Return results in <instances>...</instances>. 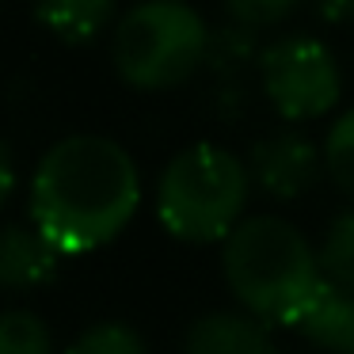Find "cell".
<instances>
[{"mask_svg":"<svg viewBox=\"0 0 354 354\" xmlns=\"http://www.w3.org/2000/svg\"><path fill=\"white\" fill-rule=\"evenodd\" d=\"M141 209V168L103 133H69L35 164L27 214L69 259L118 240Z\"/></svg>","mask_w":354,"mask_h":354,"instance_id":"1","label":"cell"},{"mask_svg":"<svg viewBox=\"0 0 354 354\" xmlns=\"http://www.w3.org/2000/svg\"><path fill=\"white\" fill-rule=\"evenodd\" d=\"M221 274L244 313L293 331L328 290L316 248L278 214H252L232 229L221 244Z\"/></svg>","mask_w":354,"mask_h":354,"instance_id":"2","label":"cell"},{"mask_svg":"<svg viewBox=\"0 0 354 354\" xmlns=\"http://www.w3.org/2000/svg\"><path fill=\"white\" fill-rule=\"evenodd\" d=\"M248 160L214 141L179 149L156 179V217L183 244H225L248 217Z\"/></svg>","mask_w":354,"mask_h":354,"instance_id":"3","label":"cell"},{"mask_svg":"<svg viewBox=\"0 0 354 354\" xmlns=\"http://www.w3.org/2000/svg\"><path fill=\"white\" fill-rule=\"evenodd\" d=\"M209 31L187 0H138L111 31V65L133 92H171L206 69Z\"/></svg>","mask_w":354,"mask_h":354,"instance_id":"4","label":"cell"},{"mask_svg":"<svg viewBox=\"0 0 354 354\" xmlns=\"http://www.w3.org/2000/svg\"><path fill=\"white\" fill-rule=\"evenodd\" d=\"M255 73L267 103L286 122L324 118L343 100V69L328 42L313 35H286L267 42Z\"/></svg>","mask_w":354,"mask_h":354,"instance_id":"5","label":"cell"},{"mask_svg":"<svg viewBox=\"0 0 354 354\" xmlns=\"http://www.w3.org/2000/svg\"><path fill=\"white\" fill-rule=\"evenodd\" d=\"M252 187H259L274 202H297L328 176L324 145H316L305 130H274L248 149Z\"/></svg>","mask_w":354,"mask_h":354,"instance_id":"6","label":"cell"},{"mask_svg":"<svg viewBox=\"0 0 354 354\" xmlns=\"http://www.w3.org/2000/svg\"><path fill=\"white\" fill-rule=\"evenodd\" d=\"M65 255L31 221L0 225V293H31L62 274Z\"/></svg>","mask_w":354,"mask_h":354,"instance_id":"7","label":"cell"},{"mask_svg":"<svg viewBox=\"0 0 354 354\" xmlns=\"http://www.w3.org/2000/svg\"><path fill=\"white\" fill-rule=\"evenodd\" d=\"M183 354H278L270 324L244 308H217L187 328Z\"/></svg>","mask_w":354,"mask_h":354,"instance_id":"8","label":"cell"},{"mask_svg":"<svg viewBox=\"0 0 354 354\" xmlns=\"http://www.w3.org/2000/svg\"><path fill=\"white\" fill-rule=\"evenodd\" d=\"M35 19L65 46H88L115 27V0H35Z\"/></svg>","mask_w":354,"mask_h":354,"instance_id":"9","label":"cell"},{"mask_svg":"<svg viewBox=\"0 0 354 354\" xmlns=\"http://www.w3.org/2000/svg\"><path fill=\"white\" fill-rule=\"evenodd\" d=\"M297 331L324 354H354V290L328 286Z\"/></svg>","mask_w":354,"mask_h":354,"instance_id":"10","label":"cell"},{"mask_svg":"<svg viewBox=\"0 0 354 354\" xmlns=\"http://www.w3.org/2000/svg\"><path fill=\"white\" fill-rule=\"evenodd\" d=\"M259 57H263V42L248 27L225 24L217 31H209L206 69L217 77V84H229V80H240L248 69H259Z\"/></svg>","mask_w":354,"mask_h":354,"instance_id":"11","label":"cell"},{"mask_svg":"<svg viewBox=\"0 0 354 354\" xmlns=\"http://www.w3.org/2000/svg\"><path fill=\"white\" fill-rule=\"evenodd\" d=\"M316 255H320L324 282L335 286V290H354V209L339 214L328 225Z\"/></svg>","mask_w":354,"mask_h":354,"instance_id":"12","label":"cell"},{"mask_svg":"<svg viewBox=\"0 0 354 354\" xmlns=\"http://www.w3.org/2000/svg\"><path fill=\"white\" fill-rule=\"evenodd\" d=\"M0 354H54V335L46 320L31 308L0 313Z\"/></svg>","mask_w":354,"mask_h":354,"instance_id":"13","label":"cell"},{"mask_svg":"<svg viewBox=\"0 0 354 354\" xmlns=\"http://www.w3.org/2000/svg\"><path fill=\"white\" fill-rule=\"evenodd\" d=\"M324 168H328L335 191L354 202V107H346L331 122L328 138H324Z\"/></svg>","mask_w":354,"mask_h":354,"instance_id":"14","label":"cell"},{"mask_svg":"<svg viewBox=\"0 0 354 354\" xmlns=\"http://www.w3.org/2000/svg\"><path fill=\"white\" fill-rule=\"evenodd\" d=\"M65 354H149L145 339H141L138 328L122 320H100L92 328H84L69 346Z\"/></svg>","mask_w":354,"mask_h":354,"instance_id":"15","label":"cell"},{"mask_svg":"<svg viewBox=\"0 0 354 354\" xmlns=\"http://www.w3.org/2000/svg\"><path fill=\"white\" fill-rule=\"evenodd\" d=\"M301 4H305V0H221L229 24H240V27H248V31H255V35L282 27Z\"/></svg>","mask_w":354,"mask_h":354,"instance_id":"16","label":"cell"},{"mask_svg":"<svg viewBox=\"0 0 354 354\" xmlns=\"http://www.w3.org/2000/svg\"><path fill=\"white\" fill-rule=\"evenodd\" d=\"M313 12L328 27H354V0H313Z\"/></svg>","mask_w":354,"mask_h":354,"instance_id":"17","label":"cell"},{"mask_svg":"<svg viewBox=\"0 0 354 354\" xmlns=\"http://www.w3.org/2000/svg\"><path fill=\"white\" fill-rule=\"evenodd\" d=\"M12 194H16V160H12V149L0 141V209L8 206Z\"/></svg>","mask_w":354,"mask_h":354,"instance_id":"18","label":"cell"}]
</instances>
